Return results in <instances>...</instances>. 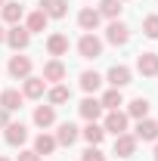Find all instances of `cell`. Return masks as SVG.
<instances>
[{
	"mask_svg": "<svg viewBox=\"0 0 158 161\" xmlns=\"http://www.w3.org/2000/svg\"><path fill=\"white\" fill-rule=\"evenodd\" d=\"M78 53H81V59H99V56H102V40H99L93 31H87V34L78 40Z\"/></svg>",
	"mask_w": 158,
	"mask_h": 161,
	"instance_id": "cell-1",
	"label": "cell"
},
{
	"mask_svg": "<svg viewBox=\"0 0 158 161\" xmlns=\"http://www.w3.org/2000/svg\"><path fill=\"white\" fill-rule=\"evenodd\" d=\"M105 40H109V43H115V47H124V43L130 40V28H127L124 22L112 19V22H109V28H105Z\"/></svg>",
	"mask_w": 158,
	"mask_h": 161,
	"instance_id": "cell-2",
	"label": "cell"
},
{
	"mask_svg": "<svg viewBox=\"0 0 158 161\" xmlns=\"http://www.w3.org/2000/svg\"><path fill=\"white\" fill-rule=\"evenodd\" d=\"M102 130H105V133H115V136H118V133H127V112H121V108L109 112Z\"/></svg>",
	"mask_w": 158,
	"mask_h": 161,
	"instance_id": "cell-3",
	"label": "cell"
},
{
	"mask_svg": "<svg viewBox=\"0 0 158 161\" xmlns=\"http://www.w3.org/2000/svg\"><path fill=\"white\" fill-rule=\"evenodd\" d=\"M6 43L19 53V50H25L28 43H31V34H28V28H22V25H13L9 31H6Z\"/></svg>",
	"mask_w": 158,
	"mask_h": 161,
	"instance_id": "cell-4",
	"label": "cell"
},
{
	"mask_svg": "<svg viewBox=\"0 0 158 161\" xmlns=\"http://www.w3.org/2000/svg\"><path fill=\"white\" fill-rule=\"evenodd\" d=\"M137 152V136L133 133H118L115 136V155L118 158H130Z\"/></svg>",
	"mask_w": 158,
	"mask_h": 161,
	"instance_id": "cell-5",
	"label": "cell"
},
{
	"mask_svg": "<svg viewBox=\"0 0 158 161\" xmlns=\"http://www.w3.org/2000/svg\"><path fill=\"white\" fill-rule=\"evenodd\" d=\"M137 71L146 78H155L158 75V53H139L137 56Z\"/></svg>",
	"mask_w": 158,
	"mask_h": 161,
	"instance_id": "cell-6",
	"label": "cell"
},
{
	"mask_svg": "<svg viewBox=\"0 0 158 161\" xmlns=\"http://www.w3.org/2000/svg\"><path fill=\"white\" fill-rule=\"evenodd\" d=\"M137 142L143 140V142H155L158 140V121H149V118H139V124H137Z\"/></svg>",
	"mask_w": 158,
	"mask_h": 161,
	"instance_id": "cell-7",
	"label": "cell"
},
{
	"mask_svg": "<svg viewBox=\"0 0 158 161\" xmlns=\"http://www.w3.org/2000/svg\"><path fill=\"white\" fill-rule=\"evenodd\" d=\"M43 90H47V80L43 78H25V84H22V96L25 99H40L43 96Z\"/></svg>",
	"mask_w": 158,
	"mask_h": 161,
	"instance_id": "cell-8",
	"label": "cell"
},
{
	"mask_svg": "<svg viewBox=\"0 0 158 161\" xmlns=\"http://www.w3.org/2000/svg\"><path fill=\"white\" fill-rule=\"evenodd\" d=\"M78 112H81V118H84V121H96L105 108H102V102H99L96 96H87V99L78 105Z\"/></svg>",
	"mask_w": 158,
	"mask_h": 161,
	"instance_id": "cell-9",
	"label": "cell"
},
{
	"mask_svg": "<svg viewBox=\"0 0 158 161\" xmlns=\"http://www.w3.org/2000/svg\"><path fill=\"white\" fill-rule=\"evenodd\" d=\"M6 68H9V75H13V78H22V80H25L28 75H31V59L16 53V56L9 59V65H6Z\"/></svg>",
	"mask_w": 158,
	"mask_h": 161,
	"instance_id": "cell-10",
	"label": "cell"
},
{
	"mask_svg": "<svg viewBox=\"0 0 158 161\" xmlns=\"http://www.w3.org/2000/svg\"><path fill=\"white\" fill-rule=\"evenodd\" d=\"M105 78H109V84H112L115 90H121V87L130 84V68H127V65H112Z\"/></svg>",
	"mask_w": 158,
	"mask_h": 161,
	"instance_id": "cell-11",
	"label": "cell"
},
{
	"mask_svg": "<svg viewBox=\"0 0 158 161\" xmlns=\"http://www.w3.org/2000/svg\"><path fill=\"white\" fill-rule=\"evenodd\" d=\"M40 13L47 19H62V16H68V3L65 0H43L40 3Z\"/></svg>",
	"mask_w": 158,
	"mask_h": 161,
	"instance_id": "cell-12",
	"label": "cell"
},
{
	"mask_svg": "<svg viewBox=\"0 0 158 161\" xmlns=\"http://www.w3.org/2000/svg\"><path fill=\"white\" fill-rule=\"evenodd\" d=\"M43 80H50V84L65 80V62L62 59H50L47 65H43Z\"/></svg>",
	"mask_w": 158,
	"mask_h": 161,
	"instance_id": "cell-13",
	"label": "cell"
},
{
	"mask_svg": "<svg viewBox=\"0 0 158 161\" xmlns=\"http://www.w3.org/2000/svg\"><path fill=\"white\" fill-rule=\"evenodd\" d=\"M3 130H6V142H9V146H22V142L28 140V127H25L22 121H19V124H13V121H9Z\"/></svg>",
	"mask_w": 158,
	"mask_h": 161,
	"instance_id": "cell-14",
	"label": "cell"
},
{
	"mask_svg": "<svg viewBox=\"0 0 158 161\" xmlns=\"http://www.w3.org/2000/svg\"><path fill=\"white\" fill-rule=\"evenodd\" d=\"M78 136H81V130L71 121H65V124H59V130H56V146H71Z\"/></svg>",
	"mask_w": 158,
	"mask_h": 161,
	"instance_id": "cell-15",
	"label": "cell"
},
{
	"mask_svg": "<svg viewBox=\"0 0 158 161\" xmlns=\"http://www.w3.org/2000/svg\"><path fill=\"white\" fill-rule=\"evenodd\" d=\"M99 19H102V16H99V9H93V6H87V9H81V13H78V25L84 28V31H96V28H99Z\"/></svg>",
	"mask_w": 158,
	"mask_h": 161,
	"instance_id": "cell-16",
	"label": "cell"
},
{
	"mask_svg": "<svg viewBox=\"0 0 158 161\" xmlns=\"http://www.w3.org/2000/svg\"><path fill=\"white\" fill-rule=\"evenodd\" d=\"M0 13H3V22H9V25H19L22 13H25V6H19V0H6V3L0 6Z\"/></svg>",
	"mask_w": 158,
	"mask_h": 161,
	"instance_id": "cell-17",
	"label": "cell"
},
{
	"mask_svg": "<svg viewBox=\"0 0 158 161\" xmlns=\"http://www.w3.org/2000/svg\"><path fill=\"white\" fill-rule=\"evenodd\" d=\"M22 102H25V96H22L19 90H3V93H0V108H6V112L22 108Z\"/></svg>",
	"mask_w": 158,
	"mask_h": 161,
	"instance_id": "cell-18",
	"label": "cell"
},
{
	"mask_svg": "<svg viewBox=\"0 0 158 161\" xmlns=\"http://www.w3.org/2000/svg\"><path fill=\"white\" fill-rule=\"evenodd\" d=\"M47 50H50V56H65L68 53V37L65 34H50L47 37Z\"/></svg>",
	"mask_w": 158,
	"mask_h": 161,
	"instance_id": "cell-19",
	"label": "cell"
},
{
	"mask_svg": "<svg viewBox=\"0 0 158 161\" xmlns=\"http://www.w3.org/2000/svg\"><path fill=\"white\" fill-rule=\"evenodd\" d=\"M56 121V105H37L34 108V124L37 127H50Z\"/></svg>",
	"mask_w": 158,
	"mask_h": 161,
	"instance_id": "cell-20",
	"label": "cell"
},
{
	"mask_svg": "<svg viewBox=\"0 0 158 161\" xmlns=\"http://www.w3.org/2000/svg\"><path fill=\"white\" fill-rule=\"evenodd\" d=\"M81 136H84V140L90 142V146H99V142H102V136H105V130L99 127L96 121H87V127L81 130Z\"/></svg>",
	"mask_w": 158,
	"mask_h": 161,
	"instance_id": "cell-21",
	"label": "cell"
},
{
	"mask_svg": "<svg viewBox=\"0 0 158 161\" xmlns=\"http://www.w3.org/2000/svg\"><path fill=\"white\" fill-rule=\"evenodd\" d=\"M68 99H71V90L62 87V84L50 87V93H47V102H50V105H62V102H68Z\"/></svg>",
	"mask_w": 158,
	"mask_h": 161,
	"instance_id": "cell-22",
	"label": "cell"
},
{
	"mask_svg": "<svg viewBox=\"0 0 158 161\" xmlns=\"http://www.w3.org/2000/svg\"><path fill=\"white\" fill-rule=\"evenodd\" d=\"M99 87H102V78H99L96 71H84L81 75V90L84 93H96Z\"/></svg>",
	"mask_w": 158,
	"mask_h": 161,
	"instance_id": "cell-23",
	"label": "cell"
},
{
	"mask_svg": "<svg viewBox=\"0 0 158 161\" xmlns=\"http://www.w3.org/2000/svg\"><path fill=\"white\" fill-rule=\"evenodd\" d=\"M146 115H149V99L146 96H137L127 105V118H146Z\"/></svg>",
	"mask_w": 158,
	"mask_h": 161,
	"instance_id": "cell-24",
	"label": "cell"
},
{
	"mask_svg": "<svg viewBox=\"0 0 158 161\" xmlns=\"http://www.w3.org/2000/svg\"><path fill=\"white\" fill-rule=\"evenodd\" d=\"M102 108H109V112H115V108H118V105H124V96H121V90H115V87H112V90H105V93H102Z\"/></svg>",
	"mask_w": 158,
	"mask_h": 161,
	"instance_id": "cell-25",
	"label": "cell"
},
{
	"mask_svg": "<svg viewBox=\"0 0 158 161\" xmlns=\"http://www.w3.org/2000/svg\"><path fill=\"white\" fill-rule=\"evenodd\" d=\"M47 22H50V19H47L40 9H34V13L28 16V22H25V28H28V34H37V31H43V28H47Z\"/></svg>",
	"mask_w": 158,
	"mask_h": 161,
	"instance_id": "cell-26",
	"label": "cell"
},
{
	"mask_svg": "<svg viewBox=\"0 0 158 161\" xmlns=\"http://www.w3.org/2000/svg\"><path fill=\"white\" fill-rule=\"evenodd\" d=\"M56 149V136H50V133H40L37 140H34V152L37 155H50Z\"/></svg>",
	"mask_w": 158,
	"mask_h": 161,
	"instance_id": "cell-27",
	"label": "cell"
},
{
	"mask_svg": "<svg viewBox=\"0 0 158 161\" xmlns=\"http://www.w3.org/2000/svg\"><path fill=\"white\" fill-rule=\"evenodd\" d=\"M99 16L118 19V16H121V0H102V3H99Z\"/></svg>",
	"mask_w": 158,
	"mask_h": 161,
	"instance_id": "cell-28",
	"label": "cell"
},
{
	"mask_svg": "<svg viewBox=\"0 0 158 161\" xmlns=\"http://www.w3.org/2000/svg\"><path fill=\"white\" fill-rule=\"evenodd\" d=\"M143 34L158 40V16H146V19H143Z\"/></svg>",
	"mask_w": 158,
	"mask_h": 161,
	"instance_id": "cell-29",
	"label": "cell"
},
{
	"mask_svg": "<svg viewBox=\"0 0 158 161\" xmlns=\"http://www.w3.org/2000/svg\"><path fill=\"white\" fill-rule=\"evenodd\" d=\"M81 161H105V155H102V152H99L96 146H90V149H87V152H84V155H81Z\"/></svg>",
	"mask_w": 158,
	"mask_h": 161,
	"instance_id": "cell-30",
	"label": "cell"
},
{
	"mask_svg": "<svg viewBox=\"0 0 158 161\" xmlns=\"http://www.w3.org/2000/svg\"><path fill=\"white\" fill-rule=\"evenodd\" d=\"M19 161H40V155L34 149H28V152H19Z\"/></svg>",
	"mask_w": 158,
	"mask_h": 161,
	"instance_id": "cell-31",
	"label": "cell"
},
{
	"mask_svg": "<svg viewBox=\"0 0 158 161\" xmlns=\"http://www.w3.org/2000/svg\"><path fill=\"white\" fill-rule=\"evenodd\" d=\"M6 124H9V112H6V108H0V127H6Z\"/></svg>",
	"mask_w": 158,
	"mask_h": 161,
	"instance_id": "cell-32",
	"label": "cell"
},
{
	"mask_svg": "<svg viewBox=\"0 0 158 161\" xmlns=\"http://www.w3.org/2000/svg\"><path fill=\"white\" fill-rule=\"evenodd\" d=\"M0 43H6V28H3V22H0Z\"/></svg>",
	"mask_w": 158,
	"mask_h": 161,
	"instance_id": "cell-33",
	"label": "cell"
},
{
	"mask_svg": "<svg viewBox=\"0 0 158 161\" xmlns=\"http://www.w3.org/2000/svg\"><path fill=\"white\" fill-rule=\"evenodd\" d=\"M152 158H155V161H158V142H155V152H152Z\"/></svg>",
	"mask_w": 158,
	"mask_h": 161,
	"instance_id": "cell-34",
	"label": "cell"
},
{
	"mask_svg": "<svg viewBox=\"0 0 158 161\" xmlns=\"http://www.w3.org/2000/svg\"><path fill=\"white\" fill-rule=\"evenodd\" d=\"M3 3H6V0H0V6H3Z\"/></svg>",
	"mask_w": 158,
	"mask_h": 161,
	"instance_id": "cell-35",
	"label": "cell"
},
{
	"mask_svg": "<svg viewBox=\"0 0 158 161\" xmlns=\"http://www.w3.org/2000/svg\"><path fill=\"white\" fill-rule=\"evenodd\" d=\"M0 161H9V158H0Z\"/></svg>",
	"mask_w": 158,
	"mask_h": 161,
	"instance_id": "cell-36",
	"label": "cell"
}]
</instances>
